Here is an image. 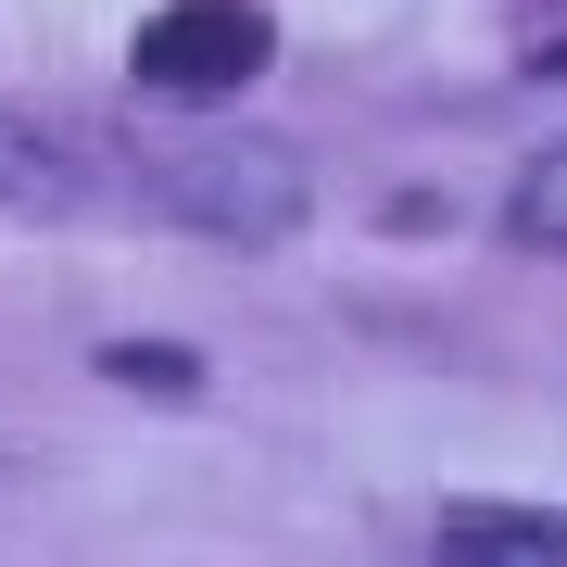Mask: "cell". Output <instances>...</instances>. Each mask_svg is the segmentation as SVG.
I'll return each instance as SVG.
<instances>
[{
	"mask_svg": "<svg viewBox=\"0 0 567 567\" xmlns=\"http://www.w3.org/2000/svg\"><path fill=\"white\" fill-rule=\"evenodd\" d=\"M442 567H567V517H529V505H442Z\"/></svg>",
	"mask_w": 567,
	"mask_h": 567,
	"instance_id": "4",
	"label": "cell"
},
{
	"mask_svg": "<svg viewBox=\"0 0 567 567\" xmlns=\"http://www.w3.org/2000/svg\"><path fill=\"white\" fill-rule=\"evenodd\" d=\"M265 51H278V13L265 0H164L126 63H140V89H164V102H215V89L265 76Z\"/></svg>",
	"mask_w": 567,
	"mask_h": 567,
	"instance_id": "2",
	"label": "cell"
},
{
	"mask_svg": "<svg viewBox=\"0 0 567 567\" xmlns=\"http://www.w3.org/2000/svg\"><path fill=\"white\" fill-rule=\"evenodd\" d=\"M140 189L177 227L240 240V252H278L290 227L316 215V177H303L290 140H164V152H140Z\"/></svg>",
	"mask_w": 567,
	"mask_h": 567,
	"instance_id": "1",
	"label": "cell"
},
{
	"mask_svg": "<svg viewBox=\"0 0 567 567\" xmlns=\"http://www.w3.org/2000/svg\"><path fill=\"white\" fill-rule=\"evenodd\" d=\"M0 203L13 215H76L89 203V152L51 140L39 114H0Z\"/></svg>",
	"mask_w": 567,
	"mask_h": 567,
	"instance_id": "3",
	"label": "cell"
},
{
	"mask_svg": "<svg viewBox=\"0 0 567 567\" xmlns=\"http://www.w3.org/2000/svg\"><path fill=\"white\" fill-rule=\"evenodd\" d=\"M517 240H543V252H567V152H543L517 177Z\"/></svg>",
	"mask_w": 567,
	"mask_h": 567,
	"instance_id": "5",
	"label": "cell"
},
{
	"mask_svg": "<svg viewBox=\"0 0 567 567\" xmlns=\"http://www.w3.org/2000/svg\"><path fill=\"white\" fill-rule=\"evenodd\" d=\"M102 379H126V391H203V365H189L177 341H114Z\"/></svg>",
	"mask_w": 567,
	"mask_h": 567,
	"instance_id": "6",
	"label": "cell"
}]
</instances>
